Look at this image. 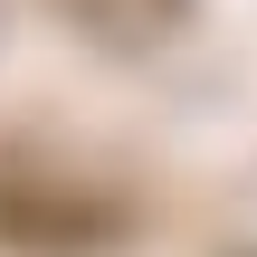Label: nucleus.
<instances>
[{
	"label": "nucleus",
	"instance_id": "f257e3e1",
	"mask_svg": "<svg viewBox=\"0 0 257 257\" xmlns=\"http://www.w3.org/2000/svg\"><path fill=\"white\" fill-rule=\"evenodd\" d=\"M67 29H86L95 48H162L181 19H191V0H48Z\"/></svg>",
	"mask_w": 257,
	"mask_h": 257
}]
</instances>
